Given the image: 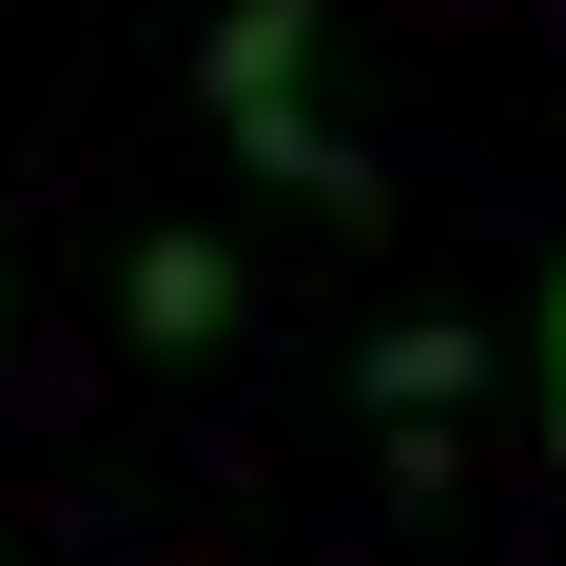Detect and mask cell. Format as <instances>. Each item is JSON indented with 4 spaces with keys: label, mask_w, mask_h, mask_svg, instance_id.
<instances>
[{
    "label": "cell",
    "mask_w": 566,
    "mask_h": 566,
    "mask_svg": "<svg viewBox=\"0 0 566 566\" xmlns=\"http://www.w3.org/2000/svg\"><path fill=\"white\" fill-rule=\"evenodd\" d=\"M234 313H254V293H234V254H216V234H137V254H117V333L157 352V371H196Z\"/></svg>",
    "instance_id": "cell-2"
},
{
    "label": "cell",
    "mask_w": 566,
    "mask_h": 566,
    "mask_svg": "<svg viewBox=\"0 0 566 566\" xmlns=\"http://www.w3.org/2000/svg\"><path fill=\"white\" fill-rule=\"evenodd\" d=\"M352 391L391 410V430H450V410L489 391V333H469V313H391V333L352 352Z\"/></svg>",
    "instance_id": "cell-3"
},
{
    "label": "cell",
    "mask_w": 566,
    "mask_h": 566,
    "mask_svg": "<svg viewBox=\"0 0 566 566\" xmlns=\"http://www.w3.org/2000/svg\"><path fill=\"white\" fill-rule=\"evenodd\" d=\"M313 40H333L313 0H216V40H196V117H216L234 157L274 176V196H313L333 234H371V216H391V176L352 157L333 117H313Z\"/></svg>",
    "instance_id": "cell-1"
},
{
    "label": "cell",
    "mask_w": 566,
    "mask_h": 566,
    "mask_svg": "<svg viewBox=\"0 0 566 566\" xmlns=\"http://www.w3.org/2000/svg\"><path fill=\"white\" fill-rule=\"evenodd\" d=\"M527 410H547V450H566V254H547V293H527Z\"/></svg>",
    "instance_id": "cell-4"
}]
</instances>
